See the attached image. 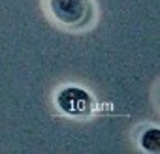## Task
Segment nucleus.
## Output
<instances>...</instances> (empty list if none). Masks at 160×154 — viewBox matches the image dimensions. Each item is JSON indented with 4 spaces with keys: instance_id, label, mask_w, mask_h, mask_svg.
I'll use <instances>...</instances> for the list:
<instances>
[{
    "instance_id": "nucleus-1",
    "label": "nucleus",
    "mask_w": 160,
    "mask_h": 154,
    "mask_svg": "<svg viewBox=\"0 0 160 154\" xmlns=\"http://www.w3.org/2000/svg\"><path fill=\"white\" fill-rule=\"evenodd\" d=\"M49 12L64 26H83L92 15L89 0H49Z\"/></svg>"
},
{
    "instance_id": "nucleus-3",
    "label": "nucleus",
    "mask_w": 160,
    "mask_h": 154,
    "mask_svg": "<svg viewBox=\"0 0 160 154\" xmlns=\"http://www.w3.org/2000/svg\"><path fill=\"white\" fill-rule=\"evenodd\" d=\"M141 147L147 150V152H158L160 150V130L158 128H149L141 133V139H139Z\"/></svg>"
},
{
    "instance_id": "nucleus-2",
    "label": "nucleus",
    "mask_w": 160,
    "mask_h": 154,
    "mask_svg": "<svg viewBox=\"0 0 160 154\" xmlns=\"http://www.w3.org/2000/svg\"><path fill=\"white\" fill-rule=\"evenodd\" d=\"M57 103H58L60 111H64L66 115H72V117L89 115L94 105V102L87 90L75 89V87H68V89L60 90L57 96Z\"/></svg>"
}]
</instances>
